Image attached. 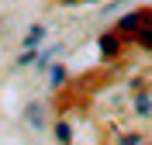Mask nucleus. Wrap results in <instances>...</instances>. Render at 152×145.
Listing matches in <instances>:
<instances>
[{
	"label": "nucleus",
	"instance_id": "f03ea898",
	"mask_svg": "<svg viewBox=\"0 0 152 145\" xmlns=\"http://www.w3.org/2000/svg\"><path fill=\"white\" fill-rule=\"evenodd\" d=\"M42 35H45V28H38V24H35V28L28 31V38H24V45H38V42H42Z\"/></svg>",
	"mask_w": 152,
	"mask_h": 145
},
{
	"label": "nucleus",
	"instance_id": "f257e3e1",
	"mask_svg": "<svg viewBox=\"0 0 152 145\" xmlns=\"http://www.w3.org/2000/svg\"><path fill=\"white\" fill-rule=\"evenodd\" d=\"M100 48H104L107 55H114V52H118V35H104V38H100Z\"/></svg>",
	"mask_w": 152,
	"mask_h": 145
},
{
	"label": "nucleus",
	"instance_id": "20e7f679",
	"mask_svg": "<svg viewBox=\"0 0 152 145\" xmlns=\"http://www.w3.org/2000/svg\"><path fill=\"white\" fill-rule=\"evenodd\" d=\"M56 135L62 138V142H69V125H59V128H56Z\"/></svg>",
	"mask_w": 152,
	"mask_h": 145
},
{
	"label": "nucleus",
	"instance_id": "7ed1b4c3",
	"mask_svg": "<svg viewBox=\"0 0 152 145\" xmlns=\"http://www.w3.org/2000/svg\"><path fill=\"white\" fill-rule=\"evenodd\" d=\"M138 42H142V48H152V28H142V31H138Z\"/></svg>",
	"mask_w": 152,
	"mask_h": 145
}]
</instances>
